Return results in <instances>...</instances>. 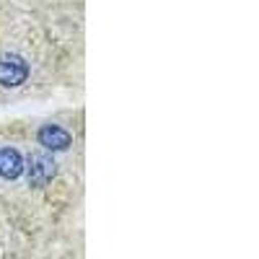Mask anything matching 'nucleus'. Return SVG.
<instances>
[{
	"instance_id": "f257e3e1",
	"label": "nucleus",
	"mask_w": 259,
	"mask_h": 259,
	"mask_svg": "<svg viewBox=\"0 0 259 259\" xmlns=\"http://www.w3.org/2000/svg\"><path fill=\"white\" fill-rule=\"evenodd\" d=\"M29 78V62L16 55V52H8V55H0V85H8V89H16Z\"/></svg>"
},
{
	"instance_id": "f03ea898",
	"label": "nucleus",
	"mask_w": 259,
	"mask_h": 259,
	"mask_svg": "<svg viewBox=\"0 0 259 259\" xmlns=\"http://www.w3.org/2000/svg\"><path fill=\"white\" fill-rule=\"evenodd\" d=\"M57 177V163L47 153H31L29 158V184L31 187H47Z\"/></svg>"
},
{
	"instance_id": "7ed1b4c3",
	"label": "nucleus",
	"mask_w": 259,
	"mask_h": 259,
	"mask_svg": "<svg viewBox=\"0 0 259 259\" xmlns=\"http://www.w3.org/2000/svg\"><path fill=\"white\" fill-rule=\"evenodd\" d=\"M39 143L50 150H65V148H70L73 138H70L68 130L60 127V124H45L39 130Z\"/></svg>"
},
{
	"instance_id": "20e7f679",
	"label": "nucleus",
	"mask_w": 259,
	"mask_h": 259,
	"mask_svg": "<svg viewBox=\"0 0 259 259\" xmlns=\"http://www.w3.org/2000/svg\"><path fill=\"white\" fill-rule=\"evenodd\" d=\"M24 174V156L16 148H0V177L13 182Z\"/></svg>"
}]
</instances>
